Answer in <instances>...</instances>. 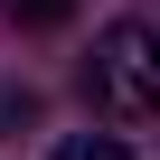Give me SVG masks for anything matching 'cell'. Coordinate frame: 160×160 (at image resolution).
I'll return each instance as SVG.
<instances>
[{
	"label": "cell",
	"mask_w": 160,
	"mask_h": 160,
	"mask_svg": "<svg viewBox=\"0 0 160 160\" xmlns=\"http://www.w3.org/2000/svg\"><path fill=\"white\" fill-rule=\"evenodd\" d=\"M75 0H10V28H57Z\"/></svg>",
	"instance_id": "cell-3"
},
{
	"label": "cell",
	"mask_w": 160,
	"mask_h": 160,
	"mask_svg": "<svg viewBox=\"0 0 160 160\" xmlns=\"http://www.w3.org/2000/svg\"><path fill=\"white\" fill-rule=\"evenodd\" d=\"M85 94H94L104 113H122V122L160 113V28H151V19H113V28L94 38V57H85Z\"/></svg>",
	"instance_id": "cell-1"
},
{
	"label": "cell",
	"mask_w": 160,
	"mask_h": 160,
	"mask_svg": "<svg viewBox=\"0 0 160 160\" xmlns=\"http://www.w3.org/2000/svg\"><path fill=\"white\" fill-rule=\"evenodd\" d=\"M47 160H132V151H122L113 132H66V141H57Z\"/></svg>",
	"instance_id": "cell-2"
}]
</instances>
